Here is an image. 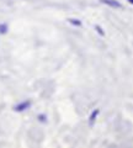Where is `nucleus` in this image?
<instances>
[{
  "mask_svg": "<svg viewBox=\"0 0 133 148\" xmlns=\"http://www.w3.org/2000/svg\"><path fill=\"white\" fill-rule=\"evenodd\" d=\"M99 114H100V110H99V109L94 110L93 112L90 114V116H89V126H90V127H93L94 125H95V122H96V119H98Z\"/></svg>",
  "mask_w": 133,
  "mask_h": 148,
  "instance_id": "nucleus-3",
  "label": "nucleus"
},
{
  "mask_svg": "<svg viewBox=\"0 0 133 148\" xmlns=\"http://www.w3.org/2000/svg\"><path fill=\"white\" fill-rule=\"evenodd\" d=\"M100 3H102L112 9H121L122 8V4L118 1V0H100Z\"/></svg>",
  "mask_w": 133,
  "mask_h": 148,
  "instance_id": "nucleus-2",
  "label": "nucleus"
},
{
  "mask_svg": "<svg viewBox=\"0 0 133 148\" xmlns=\"http://www.w3.org/2000/svg\"><path fill=\"white\" fill-rule=\"evenodd\" d=\"M127 1L130 3V4H132V5H133V0H127Z\"/></svg>",
  "mask_w": 133,
  "mask_h": 148,
  "instance_id": "nucleus-8",
  "label": "nucleus"
},
{
  "mask_svg": "<svg viewBox=\"0 0 133 148\" xmlns=\"http://www.w3.org/2000/svg\"><path fill=\"white\" fill-rule=\"evenodd\" d=\"M31 105H32L31 100H24V101H21V103L14 106V110H15L16 112H22V111L29 110L31 108Z\"/></svg>",
  "mask_w": 133,
  "mask_h": 148,
  "instance_id": "nucleus-1",
  "label": "nucleus"
},
{
  "mask_svg": "<svg viewBox=\"0 0 133 148\" xmlns=\"http://www.w3.org/2000/svg\"><path fill=\"white\" fill-rule=\"evenodd\" d=\"M95 31L98 32L100 36H105V31L102 30V27L100 26V25H95Z\"/></svg>",
  "mask_w": 133,
  "mask_h": 148,
  "instance_id": "nucleus-6",
  "label": "nucleus"
},
{
  "mask_svg": "<svg viewBox=\"0 0 133 148\" xmlns=\"http://www.w3.org/2000/svg\"><path fill=\"white\" fill-rule=\"evenodd\" d=\"M68 22H69L70 25H73V26H76V27L81 26V21L79 20V18H73V17H69V18H68Z\"/></svg>",
  "mask_w": 133,
  "mask_h": 148,
  "instance_id": "nucleus-4",
  "label": "nucleus"
},
{
  "mask_svg": "<svg viewBox=\"0 0 133 148\" xmlns=\"http://www.w3.org/2000/svg\"><path fill=\"white\" fill-rule=\"evenodd\" d=\"M9 30V27L6 24H0V35H5Z\"/></svg>",
  "mask_w": 133,
  "mask_h": 148,
  "instance_id": "nucleus-5",
  "label": "nucleus"
},
{
  "mask_svg": "<svg viewBox=\"0 0 133 148\" xmlns=\"http://www.w3.org/2000/svg\"><path fill=\"white\" fill-rule=\"evenodd\" d=\"M37 119H38L40 122H47V116H46L44 114H40L37 116Z\"/></svg>",
  "mask_w": 133,
  "mask_h": 148,
  "instance_id": "nucleus-7",
  "label": "nucleus"
}]
</instances>
